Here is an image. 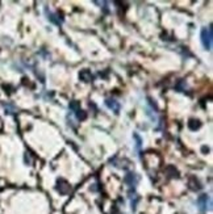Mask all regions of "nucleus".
I'll return each mask as SVG.
<instances>
[{"mask_svg":"<svg viewBox=\"0 0 213 214\" xmlns=\"http://www.w3.org/2000/svg\"><path fill=\"white\" fill-rule=\"evenodd\" d=\"M201 43L206 50H211L212 47V28H204L201 30Z\"/></svg>","mask_w":213,"mask_h":214,"instance_id":"f257e3e1","label":"nucleus"},{"mask_svg":"<svg viewBox=\"0 0 213 214\" xmlns=\"http://www.w3.org/2000/svg\"><path fill=\"white\" fill-rule=\"evenodd\" d=\"M105 104L108 105V108H111V109H113L116 113H119L120 110V105L116 103V100H113V99H107Z\"/></svg>","mask_w":213,"mask_h":214,"instance_id":"39448f33","label":"nucleus"},{"mask_svg":"<svg viewBox=\"0 0 213 214\" xmlns=\"http://www.w3.org/2000/svg\"><path fill=\"white\" fill-rule=\"evenodd\" d=\"M57 189H58V192L61 193V194H67V193H70V190H71V187H70L69 183H67L66 180L61 179V180H58Z\"/></svg>","mask_w":213,"mask_h":214,"instance_id":"7ed1b4c3","label":"nucleus"},{"mask_svg":"<svg viewBox=\"0 0 213 214\" xmlns=\"http://www.w3.org/2000/svg\"><path fill=\"white\" fill-rule=\"evenodd\" d=\"M125 183L129 185V187H134L136 184L138 183V177L136 174H128L125 176Z\"/></svg>","mask_w":213,"mask_h":214,"instance_id":"20e7f679","label":"nucleus"},{"mask_svg":"<svg viewBox=\"0 0 213 214\" xmlns=\"http://www.w3.org/2000/svg\"><path fill=\"white\" fill-rule=\"evenodd\" d=\"M189 188L191 189H193V190H199L200 188H201V185H200L199 180H196L195 177H192L191 179V181H189Z\"/></svg>","mask_w":213,"mask_h":214,"instance_id":"423d86ee","label":"nucleus"},{"mask_svg":"<svg viewBox=\"0 0 213 214\" xmlns=\"http://www.w3.org/2000/svg\"><path fill=\"white\" fill-rule=\"evenodd\" d=\"M212 202H211V199H209V196H206V194H201V196L198 197V206L199 209L201 210V212H206V210L211 207Z\"/></svg>","mask_w":213,"mask_h":214,"instance_id":"f03ea898","label":"nucleus"},{"mask_svg":"<svg viewBox=\"0 0 213 214\" xmlns=\"http://www.w3.org/2000/svg\"><path fill=\"white\" fill-rule=\"evenodd\" d=\"M80 78H83V79H84V82H90L91 79H92V76H91L90 72H88L87 70H85V71H82V72H80Z\"/></svg>","mask_w":213,"mask_h":214,"instance_id":"0eeeda50","label":"nucleus"}]
</instances>
